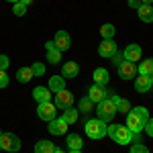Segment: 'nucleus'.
<instances>
[{
    "label": "nucleus",
    "mask_w": 153,
    "mask_h": 153,
    "mask_svg": "<svg viewBox=\"0 0 153 153\" xmlns=\"http://www.w3.org/2000/svg\"><path fill=\"white\" fill-rule=\"evenodd\" d=\"M8 63H10V61H8V57H6V55H0V70H4V71H6Z\"/></svg>",
    "instance_id": "35"
},
{
    "label": "nucleus",
    "mask_w": 153,
    "mask_h": 153,
    "mask_svg": "<svg viewBox=\"0 0 153 153\" xmlns=\"http://www.w3.org/2000/svg\"><path fill=\"white\" fill-rule=\"evenodd\" d=\"M117 112H118L117 104L112 102V98H110V96H106L102 102H98V118H100V120L108 123V120H112V118H114Z\"/></svg>",
    "instance_id": "3"
},
{
    "label": "nucleus",
    "mask_w": 153,
    "mask_h": 153,
    "mask_svg": "<svg viewBox=\"0 0 153 153\" xmlns=\"http://www.w3.org/2000/svg\"><path fill=\"white\" fill-rule=\"evenodd\" d=\"M123 57H125V61H131V63L139 61V59H141V47H139L137 43L127 45V49L123 51Z\"/></svg>",
    "instance_id": "10"
},
{
    "label": "nucleus",
    "mask_w": 153,
    "mask_h": 153,
    "mask_svg": "<svg viewBox=\"0 0 153 153\" xmlns=\"http://www.w3.org/2000/svg\"><path fill=\"white\" fill-rule=\"evenodd\" d=\"M55 47V43H53V41H47V43H45V49H53Z\"/></svg>",
    "instance_id": "37"
},
{
    "label": "nucleus",
    "mask_w": 153,
    "mask_h": 153,
    "mask_svg": "<svg viewBox=\"0 0 153 153\" xmlns=\"http://www.w3.org/2000/svg\"><path fill=\"white\" fill-rule=\"evenodd\" d=\"M49 133L51 135H65V131H68V123L63 120V118H53V120H49Z\"/></svg>",
    "instance_id": "14"
},
{
    "label": "nucleus",
    "mask_w": 153,
    "mask_h": 153,
    "mask_svg": "<svg viewBox=\"0 0 153 153\" xmlns=\"http://www.w3.org/2000/svg\"><path fill=\"white\" fill-rule=\"evenodd\" d=\"M31 71H33V76H43V74H45V65H43V63H33Z\"/></svg>",
    "instance_id": "29"
},
{
    "label": "nucleus",
    "mask_w": 153,
    "mask_h": 153,
    "mask_svg": "<svg viewBox=\"0 0 153 153\" xmlns=\"http://www.w3.org/2000/svg\"><path fill=\"white\" fill-rule=\"evenodd\" d=\"M106 135L114 143H118V145H129V143L133 141V137H135L129 131V127H123V125H108Z\"/></svg>",
    "instance_id": "1"
},
{
    "label": "nucleus",
    "mask_w": 153,
    "mask_h": 153,
    "mask_svg": "<svg viewBox=\"0 0 153 153\" xmlns=\"http://www.w3.org/2000/svg\"><path fill=\"white\" fill-rule=\"evenodd\" d=\"M70 153H82V151H70Z\"/></svg>",
    "instance_id": "43"
},
{
    "label": "nucleus",
    "mask_w": 153,
    "mask_h": 153,
    "mask_svg": "<svg viewBox=\"0 0 153 153\" xmlns=\"http://www.w3.org/2000/svg\"><path fill=\"white\" fill-rule=\"evenodd\" d=\"M106 94H108V90H106L104 86H98V84H94L90 90H88V98L94 102V104H98V102H102L106 98Z\"/></svg>",
    "instance_id": "11"
},
{
    "label": "nucleus",
    "mask_w": 153,
    "mask_h": 153,
    "mask_svg": "<svg viewBox=\"0 0 153 153\" xmlns=\"http://www.w3.org/2000/svg\"><path fill=\"white\" fill-rule=\"evenodd\" d=\"M137 12H139V19L143 23H153V6L151 4H141L137 8Z\"/></svg>",
    "instance_id": "18"
},
{
    "label": "nucleus",
    "mask_w": 153,
    "mask_h": 153,
    "mask_svg": "<svg viewBox=\"0 0 153 153\" xmlns=\"http://www.w3.org/2000/svg\"><path fill=\"white\" fill-rule=\"evenodd\" d=\"M65 145L70 147V151H82V137L80 135H68V139H65Z\"/></svg>",
    "instance_id": "19"
},
{
    "label": "nucleus",
    "mask_w": 153,
    "mask_h": 153,
    "mask_svg": "<svg viewBox=\"0 0 153 153\" xmlns=\"http://www.w3.org/2000/svg\"><path fill=\"white\" fill-rule=\"evenodd\" d=\"M133 112H135V114H137L139 118H143L145 123L149 120V110H147L145 106H137V108H133Z\"/></svg>",
    "instance_id": "28"
},
{
    "label": "nucleus",
    "mask_w": 153,
    "mask_h": 153,
    "mask_svg": "<svg viewBox=\"0 0 153 153\" xmlns=\"http://www.w3.org/2000/svg\"><path fill=\"white\" fill-rule=\"evenodd\" d=\"M31 2H33V0H21V4H25V6H29Z\"/></svg>",
    "instance_id": "38"
},
{
    "label": "nucleus",
    "mask_w": 153,
    "mask_h": 153,
    "mask_svg": "<svg viewBox=\"0 0 153 153\" xmlns=\"http://www.w3.org/2000/svg\"><path fill=\"white\" fill-rule=\"evenodd\" d=\"M57 114V106L51 104V102H41V104L37 106V117L41 118V120H53Z\"/></svg>",
    "instance_id": "5"
},
{
    "label": "nucleus",
    "mask_w": 153,
    "mask_h": 153,
    "mask_svg": "<svg viewBox=\"0 0 153 153\" xmlns=\"http://www.w3.org/2000/svg\"><path fill=\"white\" fill-rule=\"evenodd\" d=\"M84 129H86V135L90 139H102V137H106L108 125H106L104 120H100V118H90V120H86Z\"/></svg>",
    "instance_id": "2"
},
{
    "label": "nucleus",
    "mask_w": 153,
    "mask_h": 153,
    "mask_svg": "<svg viewBox=\"0 0 153 153\" xmlns=\"http://www.w3.org/2000/svg\"><path fill=\"white\" fill-rule=\"evenodd\" d=\"M49 90L53 92V94H57L61 90H65V78H61V76H53V78H49Z\"/></svg>",
    "instance_id": "17"
},
{
    "label": "nucleus",
    "mask_w": 153,
    "mask_h": 153,
    "mask_svg": "<svg viewBox=\"0 0 153 153\" xmlns=\"http://www.w3.org/2000/svg\"><path fill=\"white\" fill-rule=\"evenodd\" d=\"M131 153H149V149H147L145 145H141V143H135V145L131 147Z\"/></svg>",
    "instance_id": "31"
},
{
    "label": "nucleus",
    "mask_w": 153,
    "mask_h": 153,
    "mask_svg": "<svg viewBox=\"0 0 153 153\" xmlns=\"http://www.w3.org/2000/svg\"><path fill=\"white\" fill-rule=\"evenodd\" d=\"M53 153H65V151H63V149H57V147H55V151H53Z\"/></svg>",
    "instance_id": "39"
},
{
    "label": "nucleus",
    "mask_w": 153,
    "mask_h": 153,
    "mask_svg": "<svg viewBox=\"0 0 153 153\" xmlns=\"http://www.w3.org/2000/svg\"><path fill=\"white\" fill-rule=\"evenodd\" d=\"M114 25H110V23H106L102 25V29H100V35H102V39H112L114 37Z\"/></svg>",
    "instance_id": "26"
},
{
    "label": "nucleus",
    "mask_w": 153,
    "mask_h": 153,
    "mask_svg": "<svg viewBox=\"0 0 153 153\" xmlns=\"http://www.w3.org/2000/svg\"><path fill=\"white\" fill-rule=\"evenodd\" d=\"M78 71H80V65H78L76 61H65L63 68H61V78H65V80H74V78L78 76Z\"/></svg>",
    "instance_id": "13"
},
{
    "label": "nucleus",
    "mask_w": 153,
    "mask_h": 153,
    "mask_svg": "<svg viewBox=\"0 0 153 153\" xmlns=\"http://www.w3.org/2000/svg\"><path fill=\"white\" fill-rule=\"evenodd\" d=\"M135 90L141 92V94H147V92L151 90V80H149V76H139V78H135Z\"/></svg>",
    "instance_id": "16"
},
{
    "label": "nucleus",
    "mask_w": 153,
    "mask_h": 153,
    "mask_svg": "<svg viewBox=\"0 0 153 153\" xmlns=\"http://www.w3.org/2000/svg\"><path fill=\"white\" fill-rule=\"evenodd\" d=\"M71 102H74V96H71L70 90H61L55 94V106L61 108V110H65V108H70Z\"/></svg>",
    "instance_id": "8"
},
{
    "label": "nucleus",
    "mask_w": 153,
    "mask_h": 153,
    "mask_svg": "<svg viewBox=\"0 0 153 153\" xmlns=\"http://www.w3.org/2000/svg\"><path fill=\"white\" fill-rule=\"evenodd\" d=\"M117 51H118V47H117V43H114L112 39H104V41L98 45V55H100V57L110 59Z\"/></svg>",
    "instance_id": "7"
},
{
    "label": "nucleus",
    "mask_w": 153,
    "mask_h": 153,
    "mask_svg": "<svg viewBox=\"0 0 153 153\" xmlns=\"http://www.w3.org/2000/svg\"><path fill=\"white\" fill-rule=\"evenodd\" d=\"M12 12H14L16 16H23L25 12H27V6H25V4H21V2H16V4H14V8H12Z\"/></svg>",
    "instance_id": "30"
},
{
    "label": "nucleus",
    "mask_w": 153,
    "mask_h": 153,
    "mask_svg": "<svg viewBox=\"0 0 153 153\" xmlns=\"http://www.w3.org/2000/svg\"><path fill=\"white\" fill-rule=\"evenodd\" d=\"M33 98L39 104L41 102H51V90H49L47 86H37L35 90H33Z\"/></svg>",
    "instance_id": "15"
},
{
    "label": "nucleus",
    "mask_w": 153,
    "mask_h": 153,
    "mask_svg": "<svg viewBox=\"0 0 153 153\" xmlns=\"http://www.w3.org/2000/svg\"><path fill=\"white\" fill-rule=\"evenodd\" d=\"M149 80H151V88H153V74H151V76H149Z\"/></svg>",
    "instance_id": "41"
},
{
    "label": "nucleus",
    "mask_w": 153,
    "mask_h": 153,
    "mask_svg": "<svg viewBox=\"0 0 153 153\" xmlns=\"http://www.w3.org/2000/svg\"><path fill=\"white\" fill-rule=\"evenodd\" d=\"M117 70H118V76H120L123 80H131V78L137 76V68H135V63H131V61H123Z\"/></svg>",
    "instance_id": "12"
},
{
    "label": "nucleus",
    "mask_w": 153,
    "mask_h": 153,
    "mask_svg": "<svg viewBox=\"0 0 153 153\" xmlns=\"http://www.w3.org/2000/svg\"><path fill=\"white\" fill-rule=\"evenodd\" d=\"M78 112H80V110H76V108H65V110H63V120H65V123H68V125H74V123H76V120H78Z\"/></svg>",
    "instance_id": "23"
},
{
    "label": "nucleus",
    "mask_w": 153,
    "mask_h": 153,
    "mask_svg": "<svg viewBox=\"0 0 153 153\" xmlns=\"http://www.w3.org/2000/svg\"><path fill=\"white\" fill-rule=\"evenodd\" d=\"M6 2H14V4H16V2H21V0H6Z\"/></svg>",
    "instance_id": "42"
},
{
    "label": "nucleus",
    "mask_w": 153,
    "mask_h": 153,
    "mask_svg": "<svg viewBox=\"0 0 153 153\" xmlns=\"http://www.w3.org/2000/svg\"><path fill=\"white\" fill-rule=\"evenodd\" d=\"M139 76H151L153 74V57L145 59V61H141V65H139Z\"/></svg>",
    "instance_id": "22"
},
{
    "label": "nucleus",
    "mask_w": 153,
    "mask_h": 153,
    "mask_svg": "<svg viewBox=\"0 0 153 153\" xmlns=\"http://www.w3.org/2000/svg\"><path fill=\"white\" fill-rule=\"evenodd\" d=\"M0 145L4 151H10V153H16L21 149V139L14 135V133H2L0 137Z\"/></svg>",
    "instance_id": "4"
},
{
    "label": "nucleus",
    "mask_w": 153,
    "mask_h": 153,
    "mask_svg": "<svg viewBox=\"0 0 153 153\" xmlns=\"http://www.w3.org/2000/svg\"><path fill=\"white\" fill-rule=\"evenodd\" d=\"M78 110H82V112H92V110H94V102H92L88 96H84L82 100H80V104H78Z\"/></svg>",
    "instance_id": "25"
},
{
    "label": "nucleus",
    "mask_w": 153,
    "mask_h": 153,
    "mask_svg": "<svg viewBox=\"0 0 153 153\" xmlns=\"http://www.w3.org/2000/svg\"><path fill=\"white\" fill-rule=\"evenodd\" d=\"M141 2H143V4H151L153 0H141Z\"/></svg>",
    "instance_id": "40"
},
{
    "label": "nucleus",
    "mask_w": 153,
    "mask_h": 153,
    "mask_svg": "<svg viewBox=\"0 0 153 153\" xmlns=\"http://www.w3.org/2000/svg\"><path fill=\"white\" fill-rule=\"evenodd\" d=\"M141 4H143L141 0H129V6H131V8H139Z\"/></svg>",
    "instance_id": "36"
},
{
    "label": "nucleus",
    "mask_w": 153,
    "mask_h": 153,
    "mask_svg": "<svg viewBox=\"0 0 153 153\" xmlns=\"http://www.w3.org/2000/svg\"><path fill=\"white\" fill-rule=\"evenodd\" d=\"M127 127H129V131L133 135H139V133H143V129H145V120L139 118L131 110V112H127Z\"/></svg>",
    "instance_id": "6"
},
{
    "label": "nucleus",
    "mask_w": 153,
    "mask_h": 153,
    "mask_svg": "<svg viewBox=\"0 0 153 153\" xmlns=\"http://www.w3.org/2000/svg\"><path fill=\"white\" fill-rule=\"evenodd\" d=\"M110 59H112V63H114L117 68L120 65V63H123V61H125V57H123V53H118V51H117V53H114V55H112Z\"/></svg>",
    "instance_id": "33"
},
{
    "label": "nucleus",
    "mask_w": 153,
    "mask_h": 153,
    "mask_svg": "<svg viewBox=\"0 0 153 153\" xmlns=\"http://www.w3.org/2000/svg\"><path fill=\"white\" fill-rule=\"evenodd\" d=\"M53 151H55V145L51 141H45V139L35 145V153H53Z\"/></svg>",
    "instance_id": "21"
},
{
    "label": "nucleus",
    "mask_w": 153,
    "mask_h": 153,
    "mask_svg": "<svg viewBox=\"0 0 153 153\" xmlns=\"http://www.w3.org/2000/svg\"><path fill=\"white\" fill-rule=\"evenodd\" d=\"M0 149H2V145H0Z\"/></svg>",
    "instance_id": "44"
},
{
    "label": "nucleus",
    "mask_w": 153,
    "mask_h": 153,
    "mask_svg": "<svg viewBox=\"0 0 153 153\" xmlns=\"http://www.w3.org/2000/svg\"><path fill=\"white\" fill-rule=\"evenodd\" d=\"M53 43H55V49H59V51L63 53V51L70 49L71 39H70V35H68L65 31H57V33H55V39H53Z\"/></svg>",
    "instance_id": "9"
},
{
    "label": "nucleus",
    "mask_w": 153,
    "mask_h": 153,
    "mask_svg": "<svg viewBox=\"0 0 153 153\" xmlns=\"http://www.w3.org/2000/svg\"><path fill=\"white\" fill-rule=\"evenodd\" d=\"M143 131H145L149 137H153V118H149V120L145 123V129H143Z\"/></svg>",
    "instance_id": "34"
},
{
    "label": "nucleus",
    "mask_w": 153,
    "mask_h": 153,
    "mask_svg": "<svg viewBox=\"0 0 153 153\" xmlns=\"http://www.w3.org/2000/svg\"><path fill=\"white\" fill-rule=\"evenodd\" d=\"M6 86H8V74L0 70V88H6Z\"/></svg>",
    "instance_id": "32"
},
{
    "label": "nucleus",
    "mask_w": 153,
    "mask_h": 153,
    "mask_svg": "<svg viewBox=\"0 0 153 153\" xmlns=\"http://www.w3.org/2000/svg\"><path fill=\"white\" fill-rule=\"evenodd\" d=\"M31 78H33V71H31V68H21V70L16 71V80H19L21 84H27Z\"/></svg>",
    "instance_id": "24"
},
{
    "label": "nucleus",
    "mask_w": 153,
    "mask_h": 153,
    "mask_svg": "<svg viewBox=\"0 0 153 153\" xmlns=\"http://www.w3.org/2000/svg\"><path fill=\"white\" fill-rule=\"evenodd\" d=\"M108 71L104 70V68H98V70H94V82L98 84V86H106L108 84Z\"/></svg>",
    "instance_id": "20"
},
{
    "label": "nucleus",
    "mask_w": 153,
    "mask_h": 153,
    "mask_svg": "<svg viewBox=\"0 0 153 153\" xmlns=\"http://www.w3.org/2000/svg\"><path fill=\"white\" fill-rule=\"evenodd\" d=\"M0 137H2V133H0Z\"/></svg>",
    "instance_id": "45"
},
{
    "label": "nucleus",
    "mask_w": 153,
    "mask_h": 153,
    "mask_svg": "<svg viewBox=\"0 0 153 153\" xmlns=\"http://www.w3.org/2000/svg\"><path fill=\"white\" fill-rule=\"evenodd\" d=\"M47 61L49 63H59L61 61V51L59 49H47Z\"/></svg>",
    "instance_id": "27"
}]
</instances>
